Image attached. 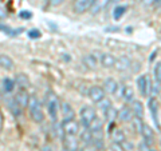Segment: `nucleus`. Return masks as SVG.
Wrapping results in <instances>:
<instances>
[{"instance_id":"38","label":"nucleus","mask_w":161,"mask_h":151,"mask_svg":"<svg viewBox=\"0 0 161 151\" xmlns=\"http://www.w3.org/2000/svg\"><path fill=\"white\" fill-rule=\"evenodd\" d=\"M110 2H114V3H118V2H121V0H110Z\"/></svg>"},{"instance_id":"24","label":"nucleus","mask_w":161,"mask_h":151,"mask_svg":"<svg viewBox=\"0 0 161 151\" xmlns=\"http://www.w3.org/2000/svg\"><path fill=\"white\" fill-rule=\"evenodd\" d=\"M80 139L85 144H92L93 143V138H92V133L87 127H85L82 131H80Z\"/></svg>"},{"instance_id":"5","label":"nucleus","mask_w":161,"mask_h":151,"mask_svg":"<svg viewBox=\"0 0 161 151\" xmlns=\"http://www.w3.org/2000/svg\"><path fill=\"white\" fill-rule=\"evenodd\" d=\"M64 135H77L79 133V126L74 119L71 120H63L62 123Z\"/></svg>"},{"instance_id":"6","label":"nucleus","mask_w":161,"mask_h":151,"mask_svg":"<svg viewBox=\"0 0 161 151\" xmlns=\"http://www.w3.org/2000/svg\"><path fill=\"white\" fill-rule=\"evenodd\" d=\"M94 0H74V11L77 13H83L92 8Z\"/></svg>"},{"instance_id":"11","label":"nucleus","mask_w":161,"mask_h":151,"mask_svg":"<svg viewBox=\"0 0 161 151\" xmlns=\"http://www.w3.org/2000/svg\"><path fill=\"white\" fill-rule=\"evenodd\" d=\"M133 117H134V114H133V111H132V108L130 107H122L117 114V118L124 123L130 122V120L133 119Z\"/></svg>"},{"instance_id":"4","label":"nucleus","mask_w":161,"mask_h":151,"mask_svg":"<svg viewBox=\"0 0 161 151\" xmlns=\"http://www.w3.org/2000/svg\"><path fill=\"white\" fill-rule=\"evenodd\" d=\"M137 86H138V90L142 96H149L152 86H150V79L148 75H141L137 79Z\"/></svg>"},{"instance_id":"39","label":"nucleus","mask_w":161,"mask_h":151,"mask_svg":"<svg viewBox=\"0 0 161 151\" xmlns=\"http://www.w3.org/2000/svg\"><path fill=\"white\" fill-rule=\"evenodd\" d=\"M83 151H93V150H90V148H87V150H83Z\"/></svg>"},{"instance_id":"29","label":"nucleus","mask_w":161,"mask_h":151,"mask_svg":"<svg viewBox=\"0 0 161 151\" xmlns=\"http://www.w3.org/2000/svg\"><path fill=\"white\" fill-rule=\"evenodd\" d=\"M117 114H118V111L113 107V106L108 110V111H105V115H106V118H108L109 122H113V120H114L115 118H117Z\"/></svg>"},{"instance_id":"28","label":"nucleus","mask_w":161,"mask_h":151,"mask_svg":"<svg viewBox=\"0 0 161 151\" xmlns=\"http://www.w3.org/2000/svg\"><path fill=\"white\" fill-rule=\"evenodd\" d=\"M98 107H99V108L105 112V111H108V110H109L110 107H112V102H110L109 99L103 98L102 100H99V102H98Z\"/></svg>"},{"instance_id":"25","label":"nucleus","mask_w":161,"mask_h":151,"mask_svg":"<svg viewBox=\"0 0 161 151\" xmlns=\"http://www.w3.org/2000/svg\"><path fill=\"white\" fill-rule=\"evenodd\" d=\"M130 122H132V126H133L134 131L138 133V134H141V130H142V126H144L142 119L138 118V117H133V119L130 120Z\"/></svg>"},{"instance_id":"23","label":"nucleus","mask_w":161,"mask_h":151,"mask_svg":"<svg viewBox=\"0 0 161 151\" xmlns=\"http://www.w3.org/2000/svg\"><path fill=\"white\" fill-rule=\"evenodd\" d=\"M132 111H133V114H134V117L142 118V115H144L142 103L138 102V100H133V102H132Z\"/></svg>"},{"instance_id":"20","label":"nucleus","mask_w":161,"mask_h":151,"mask_svg":"<svg viewBox=\"0 0 161 151\" xmlns=\"http://www.w3.org/2000/svg\"><path fill=\"white\" fill-rule=\"evenodd\" d=\"M112 140H113V143H124L126 139H125V134L122 130L114 128L112 131Z\"/></svg>"},{"instance_id":"8","label":"nucleus","mask_w":161,"mask_h":151,"mask_svg":"<svg viewBox=\"0 0 161 151\" xmlns=\"http://www.w3.org/2000/svg\"><path fill=\"white\" fill-rule=\"evenodd\" d=\"M14 99H15V102H16V103L19 104V107H20V108H24V107H27V104H28L30 95L27 94L26 90L20 88L19 91L16 92V96H15Z\"/></svg>"},{"instance_id":"19","label":"nucleus","mask_w":161,"mask_h":151,"mask_svg":"<svg viewBox=\"0 0 161 151\" xmlns=\"http://www.w3.org/2000/svg\"><path fill=\"white\" fill-rule=\"evenodd\" d=\"M109 3H110V0H94L93 6H92V12H93V13L101 12L105 7L108 6Z\"/></svg>"},{"instance_id":"17","label":"nucleus","mask_w":161,"mask_h":151,"mask_svg":"<svg viewBox=\"0 0 161 151\" xmlns=\"http://www.w3.org/2000/svg\"><path fill=\"white\" fill-rule=\"evenodd\" d=\"M149 110H150V112H152L153 122L156 123V127L160 128V123H158V115H157V102H156V99H150V100H149Z\"/></svg>"},{"instance_id":"15","label":"nucleus","mask_w":161,"mask_h":151,"mask_svg":"<svg viewBox=\"0 0 161 151\" xmlns=\"http://www.w3.org/2000/svg\"><path fill=\"white\" fill-rule=\"evenodd\" d=\"M119 96L122 98L125 102H133L134 100V91L130 87H128V86H122V88H121V94H119Z\"/></svg>"},{"instance_id":"3","label":"nucleus","mask_w":161,"mask_h":151,"mask_svg":"<svg viewBox=\"0 0 161 151\" xmlns=\"http://www.w3.org/2000/svg\"><path fill=\"white\" fill-rule=\"evenodd\" d=\"M97 114H95V110L93 107H83L80 110V122H82L83 127H87L92 124V122L95 119Z\"/></svg>"},{"instance_id":"2","label":"nucleus","mask_w":161,"mask_h":151,"mask_svg":"<svg viewBox=\"0 0 161 151\" xmlns=\"http://www.w3.org/2000/svg\"><path fill=\"white\" fill-rule=\"evenodd\" d=\"M46 107H47V111H48V115L54 122L57 120L58 118V112H59V99L57 96V94L51 90H48L46 92Z\"/></svg>"},{"instance_id":"22","label":"nucleus","mask_w":161,"mask_h":151,"mask_svg":"<svg viewBox=\"0 0 161 151\" xmlns=\"http://www.w3.org/2000/svg\"><path fill=\"white\" fill-rule=\"evenodd\" d=\"M83 63L86 64L87 68L95 70V68H97V64H98V60H97V58H95V55L89 54V55H86V56L83 58Z\"/></svg>"},{"instance_id":"26","label":"nucleus","mask_w":161,"mask_h":151,"mask_svg":"<svg viewBox=\"0 0 161 151\" xmlns=\"http://www.w3.org/2000/svg\"><path fill=\"white\" fill-rule=\"evenodd\" d=\"M14 88H15V82L12 79H9V78L3 79V90L4 91L11 92V91H14Z\"/></svg>"},{"instance_id":"34","label":"nucleus","mask_w":161,"mask_h":151,"mask_svg":"<svg viewBox=\"0 0 161 151\" xmlns=\"http://www.w3.org/2000/svg\"><path fill=\"white\" fill-rule=\"evenodd\" d=\"M156 2V0H142V3L145 4V6H150V4H153Z\"/></svg>"},{"instance_id":"37","label":"nucleus","mask_w":161,"mask_h":151,"mask_svg":"<svg viewBox=\"0 0 161 151\" xmlns=\"http://www.w3.org/2000/svg\"><path fill=\"white\" fill-rule=\"evenodd\" d=\"M156 4H157V6H160V4H161V0H156V2H154Z\"/></svg>"},{"instance_id":"31","label":"nucleus","mask_w":161,"mask_h":151,"mask_svg":"<svg viewBox=\"0 0 161 151\" xmlns=\"http://www.w3.org/2000/svg\"><path fill=\"white\" fill-rule=\"evenodd\" d=\"M112 151H126L122 143H113L112 144Z\"/></svg>"},{"instance_id":"27","label":"nucleus","mask_w":161,"mask_h":151,"mask_svg":"<svg viewBox=\"0 0 161 151\" xmlns=\"http://www.w3.org/2000/svg\"><path fill=\"white\" fill-rule=\"evenodd\" d=\"M125 12H126V6H118V7H115L114 11H113V18L115 20H119L121 18L124 16Z\"/></svg>"},{"instance_id":"1","label":"nucleus","mask_w":161,"mask_h":151,"mask_svg":"<svg viewBox=\"0 0 161 151\" xmlns=\"http://www.w3.org/2000/svg\"><path fill=\"white\" fill-rule=\"evenodd\" d=\"M27 108L30 111V115L34 122L36 123H42L44 120V112H43V107L40 104L39 100L35 98V96H30V100H28V104H27Z\"/></svg>"},{"instance_id":"33","label":"nucleus","mask_w":161,"mask_h":151,"mask_svg":"<svg viewBox=\"0 0 161 151\" xmlns=\"http://www.w3.org/2000/svg\"><path fill=\"white\" fill-rule=\"evenodd\" d=\"M63 2H64V0H50V6L57 7V6H59V4H62Z\"/></svg>"},{"instance_id":"30","label":"nucleus","mask_w":161,"mask_h":151,"mask_svg":"<svg viewBox=\"0 0 161 151\" xmlns=\"http://www.w3.org/2000/svg\"><path fill=\"white\" fill-rule=\"evenodd\" d=\"M154 79L157 83H161V62L156 64L154 67Z\"/></svg>"},{"instance_id":"18","label":"nucleus","mask_w":161,"mask_h":151,"mask_svg":"<svg viewBox=\"0 0 161 151\" xmlns=\"http://www.w3.org/2000/svg\"><path fill=\"white\" fill-rule=\"evenodd\" d=\"M141 134H142V137L145 139V144H150L152 143V139H153V130L149 127L148 124H144L142 126V130H141Z\"/></svg>"},{"instance_id":"16","label":"nucleus","mask_w":161,"mask_h":151,"mask_svg":"<svg viewBox=\"0 0 161 151\" xmlns=\"http://www.w3.org/2000/svg\"><path fill=\"white\" fill-rule=\"evenodd\" d=\"M130 64H132V62L126 58V56H124V58H119L115 60V64H114V67L118 70V71H126V70L130 67Z\"/></svg>"},{"instance_id":"10","label":"nucleus","mask_w":161,"mask_h":151,"mask_svg":"<svg viewBox=\"0 0 161 151\" xmlns=\"http://www.w3.org/2000/svg\"><path fill=\"white\" fill-rule=\"evenodd\" d=\"M115 60H117V59H115L112 54L103 52V54H101V55H99V63H101V66H102V67H106V68H112V67H114Z\"/></svg>"},{"instance_id":"36","label":"nucleus","mask_w":161,"mask_h":151,"mask_svg":"<svg viewBox=\"0 0 161 151\" xmlns=\"http://www.w3.org/2000/svg\"><path fill=\"white\" fill-rule=\"evenodd\" d=\"M42 151H51V148H50V146H44Z\"/></svg>"},{"instance_id":"9","label":"nucleus","mask_w":161,"mask_h":151,"mask_svg":"<svg viewBox=\"0 0 161 151\" xmlns=\"http://www.w3.org/2000/svg\"><path fill=\"white\" fill-rule=\"evenodd\" d=\"M62 139H63L64 150H67V151H75V150L78 148V139L75 138V135H64Z\"/></svg>"},{"instance_id":"14","label":"nucleus","mask_w":161,"mask_h":151,"mask_svg":"<svg viewBox=\"0 0 161 151\" xmlns=\"http://www.w3.org/2000/svg\"><path fill=\"white\" fill-rule=\"evenodd\" d=\"M118 90V83L115 82V80L113 78H109L105 80L103 83V91L108 92V94H115Z\"/></svg>"},{"instance_id":"7","label":"nucleus","mask_w":161,"mask_h":151,"mask_svg":"<svg viewBox=\"0 0 161 151\" xmlns=\"http://www.w3.org/2000/svg\"><path fill=\"white\" fill-rule=\"evenodd\" d=\"M89 98L92 99V102L98 103L99 100H102V99L105 98V91H103V88L98 87V86H93V87L89 90Z\"/></svg>"},{"instance_id":"12","label":"nucleus","mask_w":161,"mask_h":151,"mask_svg":"<svg viewBox=\"0 0 161 151\" xmlns=\"http://www.w3.org/2000/svg\"><path fill=\"white\" fill-rule=\"evenodd\" d=\"M60 110H62V117L63 120H71L75 118V112L71 107V104H69L67 102H63L60 104Z\"/></svg>"},{"instance_id":"35","label":"nucleus","mask_w":161,"mask_h":151,"mask_svg":"<svg viewBox=\"0 0 161 151\" xmlns=\"http://www.w3.org/2000/svg\"><path fill=\"white\" fill-rule=\"evenodd\" d=\"M20 16H22V18H31V13H30V12H22V13H20Z\"/></svg>"},{"instance_id":"32","label":"nucleus","mask_w":161,"mask_h":151,"mask_svg":"<svg viewBox=\"0 0 161 151\" xmlns=\"http://www.w3.org/2000/svg\"><path fill=\"white\" fill-rule=\"evenodd\" d=\"M28 36L31 39H38V38H40V31L39 29H31V31L28 32Z\"/></svg>"},{"instance_id":"40","label":"nucleus","mask_w":161,"mask_h":151,"mask_svg":"<svg viewBox=\"0 0 161 151\" xmlns=\"http://www.w3.org/2000/svg\"><path fill=\"white\" fill-rule=\"evenodd\" d=\"M75 151H83V150H80V148H77V150H75Z\"/></svg>"},{"instance_id":"21","label":"nucleus","mask_w":161,"mask_h":151,"mask_svg":"<svg viewBox=\"0 0 161 151\" xmlns=\"http://www.w3.org/2000/svg\"><path fill=\"white\" fill-rule=\"evenodd\" d=\"M15 84H18L20 88L26 90V88H28V86H30V80L24 74H18L16 79H15Z\"/></svg>"},{"instance_id":"13","label":"nucleus","mask_w":161,"mask_h":151,"mask_svg":"<svg viewBox=\"0 0 161 151\" xmlns=\"http://www.w3.org/2000/svg\"><path fill=\"white\" fill-rule=\"evenodd\" d=\"M0 67L7 70V71H11V70H14V67H15L14 60L6 54H0Z\"/></svg>"}]
</instances>
